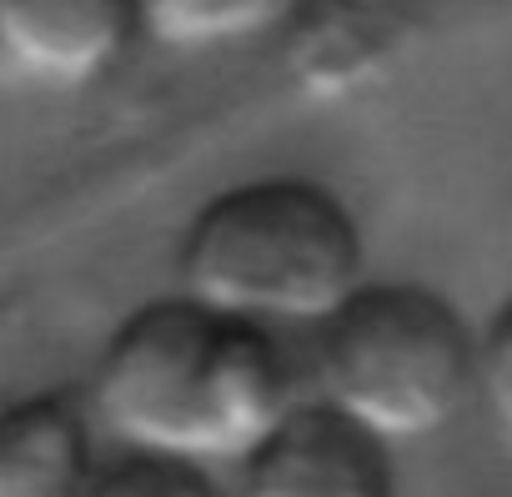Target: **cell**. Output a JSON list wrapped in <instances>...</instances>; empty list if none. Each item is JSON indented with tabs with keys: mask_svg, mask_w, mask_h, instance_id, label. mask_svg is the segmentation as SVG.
Returning <instances> with one entry per match:
<instances>
[{
	"mask_svg": "<svg viewBox=\"0 0 512 497\" xmlns=\"http://www.w3.org/2000/svg\"><path fill=\"white\" fill-rule=\"evenodd\" d=\"M302 0H136V36L176 56L231 51L292 26Z\"/></svg>",
	"mask_w": 512,
	"mask_h": 497,
	"instance_id": "cell-7",
	"label": "cell"
},
{
	"mask_svg": "<svg viewBox=\"0 0 512 497\" xmlns=\"http://www.w3.org/2000/svg\"><path fill=\"white\" fill-rule=\"evenodd\" d=\"M136 41V0H0V76L86 91Z\"/></svg>",
	"mask_w": 512,
	"mask_h": 497,
	"instance_id": "cell-5",
	"label": "cell"
},
{
	"mask_svg": "<svg viewBox=\"0 0 512 497\" xmlns=\"http://www.w3.org/2000/svg\"><path fill=\"white\" fill-rule=\"evenodd\" d=\"M236 497H397L392 447L302 397L262 447L236 462Z\"/></svg>",
	"mask_w": 512,
	"mask_h": 497,
	"instance_id": "cell-4",
	"label": "cell"
},
{
	"mask_svg": "<svg viewBox=\"0 0 512 497\" xmlns=\"http://www.w3.org/2000/svg\"><path fill=\"white\" fill-rule=\"evenodd\" d=\"M96 467L91 417L71 392L0 402V497H86Z\"/></svg>",
	"mask_w": 512,
	"mask_h": 497,
	"instance_id": "cell-6",
	"label": "cell"
},
{
	"mask_svg": "<svg viewBox=\"0 0 512 497\" xmlns=\"http://www.w3.org/2000/svg\"><path fill=\"white\" fill-rule=\"evenodd\" d=\"M367 282L352 206L312 176L216 191L186 226L176 292L256 327H322Z\"/></svg>",
	"mask_w": 512,
	"mask_h": 497,
	"instance_id": "cell-2",
	"label": "cell"
},
{
	"mask_svg": "<svg viewBox=\"0 0 512 497\" xmlns=\"http://www.w3.org/2000/svg\"><path fill=\"white\" fill-rule=\"evenodd\" d=\"M302 402L272 327L201 307L181 292L141 302L101 347L91 407L121 452L196 467L241 462Z\"/></svg>",
	"mask_w": 512,
	"mask_h": 497,
	"instance_id": "cell-1",
	"label": "cell"
},
{
	"mask_svg": "<svg viewBox=\"0 0 512 497\" xmlns=\"http://www.w3.org/2000/svg\"><path fill=\"white\" fill-rule=\"evenodd\" d=\"M312 332V402L382 447L442 432L472 397L477 332L422 282H362Z\"/></svg>",
	"mask_w": 512,
	"mask_h": 497,
	"instance_id": "cell-3",
	"label": "cell"
},
{
	"mask_svg": "<svg viewBox=\"0 0 512 497\" xmlns=\"http://www.w3.org/2000/svg\"><path fill=\"white\" fill-rule=\"evenodd\" d=\"M472 397H482L497 437L512 447V297L492 312V322L477 332V367H472Z\"/></svg>",
	"mask_w": 512,
	"mask_h": 497,
	"instance_id": "cell-9",
	"label": "cell"
},
{
	"mask_svg": "<svg viewBox=\"0 0 512 497\" xmlns=\"http://www.w3.org/2000/svg\"><path fill=\"white\" fill-rule=\"evenodd\" d=\"M86 497H226L211 477V467L151 457V452H121L116 462L96 467Z\"/></svg>",
	"mask_w": 512,
	"mask_h": 497,
	"instance_id": "cell-8",
	"label": "cell"
}]
</instances>
